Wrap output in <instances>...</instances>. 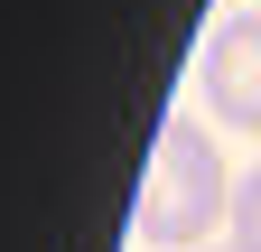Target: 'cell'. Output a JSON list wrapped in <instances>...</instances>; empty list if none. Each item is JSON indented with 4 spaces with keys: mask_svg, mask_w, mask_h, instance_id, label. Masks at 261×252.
Returning <instances> with one entry per match:
<instances>
[{
    "mask_svg": "<svg viewBox=\"0 0 261 252\" xmlns=\"http://www.w3.org/2000/svg\"><path fill=\"white\" fill-rule=\"evenodd\" d=\"M224 215H233V187H224V159L205 140V121H168L140 168V206H130V234L140 243H205Z\"/></svg>",
    "mask_w": 261,
    "mask_h": 252,
    "instance_id": "1",
    "label": "cell"
},
{
    "mask_svg": "<svg viewBox=\"0 0 261 252\" xmlns=\"http://www.w3.org/2000/svg\"><path fill=\"white\" fill-rule=\"evenodd\" d=\"M196 93L215 103L224 131H261V10H233L196 56Z\"/></svg>",
    "mask_w": 261,
    "mask_h": 252,
    "instance_id": "2",
    "label": "cell"
},
{
    "mask_svg": "<svg viewBox=\"0 0 261 252\" xmlns=\"http://www.w3.org/2000/svg\"><path fill=\"white\" fill-rule=\"evenodd\" d=\"M233 243H243V252H261V168H243V178H233Z\"/></svg>",
    "mask_w": 261,
    "mask_h": 252,
    "instance_id": "3",
    "label": "cell"
},
{
    "mask_svg": "<svg viewBox=\"0 0 261 252\" xmlns=\"http://www.w3.org/2000/svg\"><path fill=\"white\" fill-rule=\"evenodd\" d=\"M224 252H243V243H224Z\"/></svg>",
    "mask_w": 261,
    "mask_h": 252,
    "instance_id": "4",
    "label": "cell"
}]
</instances>
